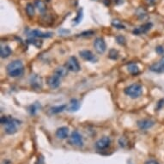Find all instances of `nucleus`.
Listing matches in <instances>:
<instances>
[{
  "mask_svg": "<svg viewBox=\"0 0 164 164\" xmlns=\"http://www.w3.org/2000/svg\"><path fill=\"white\" fill-rule=\"evenodd\" d=\"M163 107H164V99H161V100L158 102L157 107H156V110L159 111L160 109H162Z\"/></svg>",
  "mask_w": 164,
  "mask_h": 164,
  "instance_id": "obj_33",
  "label": "nucleus"
},
{
  "mask_svg": "<svg viewBox=\"0 0 164 164\" xmlns=\"http://www.w3.org/2000/svg\"><path fill=\"white\" fill-rule=\"evenodd\" d=\"M115 40L116 41H117V43H118L119 45H120V46H125L126 43V38L124 36H122V35H118V36H116Z\"/></svg>",
  "mask_w": 164,
  "mask_h": 164,
  "instance_id": "obj_27",
  "label": "nucleus"
},
{
  "mask_svg": "<svg viewBox=\"0 0 164 164\" xmlns=\"http://www.w3.org/2000/svg\"><path fill=\"white\" fill-rule=\"evenodd\" d=\"M79 55L84 60L90 61V62H92V63H96V60H97V58L90 50H82V51L79 52Z\"/></svg>",
  "mask_w": 164,
  "mask_h": 164,
  "instance_id": "obj_7",
  "label": "nucleus"
},
{
  "mask_svg": "<svg viewBox=\"0 0 164 164\" xmlns=\"http://www.w3.org/2000/svg\"><path fill=\"white\" fill-rule=\"evenodd\" d=\"M144 164H159V162L156 160H148Z\"/></svg>",
  "mask_w": 164,
  "mask_h": 164,
  "instance_id": "obj_36",
  "label": "nucleus"
},
{
  "mask_svg": "<svg viewBox=\"0 0 164 164\" xmlns=\"http://www.w3.org/2000/svg\"><path fill=\"white\" fill-rule=\"evenodd\" d=\"M35 5L37 7V9L41 13H44L47 10V6L45 2H43L42 0H35Z\"/></svg>",
  "mask_w": 164,
  "mask_h": 164,
  "instance_id": "obj_20",
  "label": "nucleus"
},
{
  "mask_svg": "<svg viewBox=\"0 0 164 164\" xmlns=\"http://www.w3.org/2000/svg\"><path fill=\"white\" fill-rule=\"evenodd\" d=\"M110 144H111V139L109 137H103L102 138L98 140L96 143V147L99 150H102L108 148Z\"/></svg>",
  "mask_w": 164,
  "mask_h": 164,
  "instance_id": "obj_9",
  "label": "nucleus"
},
{
  "mask_svg": "<svg viewBox=\"0 0 164 164\" xmlns=\"http://www.w3.org/2000/svg\"><path fill=\"white\" fill-rule=\"evenodd\" d=\"M151 28H152L151 23H147L141 25L140 27L135 29L133 30V34L135 35H140L145 34V33H147L149 30H150Z\"/></svg>",
  "mask_w": 164,
  "mask_h": 164,
  "instance_id": "obj_13",
  "label": "nucleus"
},
{
  "mask_svg": "<svg viewBox=\"0 0 164 164\" xmlns=\"http://www.w3.org/2000/svg\"><path fill=\"white\" fill-rule=\"evenodd\" d=\"M68 71L69 70L67 69L66 66H59L58 67V68H56L54 74L57 75V76H59L60 78H62V77H65L66 76Z\"/></svg>",
  "mask_w": 164,
  "mask_h": 164,
  "instance_id": "obj_17",
  "label": "nucleus"
},
{
  "mask_svg": "<svg viewBox=\"0 0 164 164\" xmlns=\"http://www.w3.org/2000/svg\"><path fill=\"white\" fill-rule=\"evenodd\" d=\"M11 54V49L10 48V47L5 46V47H1V49H0V55H1V58L5 59V58H8Z\"/></svg>",
  "mask_w": 164,
  "mask_h": 164,
  "instance_id": "obj_19",
  "label": "nucleus"
},
{
  "mask_svg": "<svg viewBox=\"0 0 164 164\" xmlns=\"http://www.w3.org/2000/svg\"><path fill=\"white\" fill-rule=\"evenodd\" d=\"M65 66L67 67V69L69 71H73V72H78L81 70V66H80L78 60L77 59L76 57H70L69 59L67 60Z\"/></svg>",
  "mask_w": 164,
  "mask_h": 164,
  "instance_id": "obj_4",
  "label": "nucleus"
},
{
  "mask_svg": "<svg viewBox=\"0 0 164 164\" xmlns=\"http://www.w3.org/2000/svg\"><path fill=\"white\" fill-rule=\"evenodd\" d=\"M95 34V32L94 31H85V32H83L82 34H80L81 35V36H90L92 35H94Z\"/></svg>",
  "mask_w": 164,
  "mask_h": 164,
  "instance_id": "obj_34",
  "label": "nucleus"
},
{
  "mask_svg": "<svg viewBox=\"0 0 164 164\" xmlns=\"http://www.w3.org/2000/svg\"><path fill=\"white\" fill-rule=\"evenodd\" d=\"M108 57H109V59H114V60L117 59L119 58V53H118V51L115 50V49H111L109 52V55H108Z\"/></svg>",
  "mask_w": 164,
  "mask_h": 164,
  "instance_id": "obj_25",
  "label": "nucleus"
},
{
  "mask_svg": "<svg viewBox=\"0 0 164 164\" xmlns=\"http://www.w3.org/2000/svg\"><path fill=\"white\" fill-rule=\"evenodd\" d=\"M3 164H11V162L10 161H8V160H5V161H4Z\"/></svg>",
  "mask_w": 164,
  "mask_h": 164,
  "instance_id": "obj_39",
  "label": "nucleus"
},
{
  "mask_svg": "<svg viewBox=\"0 0 164 164\" xmlns=\"http://www.w3.org/2000/svg\"><path fill=\"white\" fill-rule=\"evenodd\" d=\"M28 41H29V43H31V44H33V45H35V46L37 47H40L41 46V42H40V41H37V40L30 39V40H29Z\"/></svg>",
  "mask_w": 164,
  "mask_h": 164,
  "instance_id": "obj_31",
  "label": "nucleus"
},
{
  "mask_svg": "<svg viewBox=\"0 0 164 164\" xmlns=\"http://www.w3.org/2000/svg\"><path fill=\"white\" fill-rule=\"evenodd\" d=\"M119 144H120V145L121 146L122 148H125L126 146L127 145V140L126 138H124V137H122L120 138L119 140Z\"/></svg>",
  "mask_w": 164,
  "mask_h": 164,
  "instance_id": "obj_28",
  "label": "nucleus"
},
{
  "mask_svg": "<svg viewBox=\"0 0 164 164\" xmlns=\"http://www.w3.org/2000/svg\"><path fill=\"white\" fill-rule=\"evenodd\" d=\"M26 12L28 14L29 17H33L35 15V6L33 4L29 3L26 5Z\"/></svg>",
  "mask_w": 164,
  "mask_h": 164,
  "instance_id": "obj_23",
  "label": "nucleus"
},
{
  "mask_svg": "<svg viewBox=\"0 0 164 164\" xmlns=\"http://www.w3.org/2000/svg\"><path fill=\"white\" fill-rule=\"evenodd\" d=\"M140 11H141L140 13L138 12V11H137V15L138 16V17H139L140 19H144V17L147 16L145 11H144V10H143V9H140Z\"/></svg>",
  "mask_w": 164,
  "mask_h": 164,
  "instance_id": "obj_30",
  "label": "nucleus"
},
{
  "mask_svg": "<svg viewBox=\"0 0 164 164\" xmlns=\"http://www.w3.org/2000/svg\"><path fill=\"white\" fill-rule=\"evenodd\" d=\"M137 125L141 130H148L155 125V121L150 119H144V120H138Z\"/></svg>",
  "mask_w": 164,
  "mask_h": 164,
  "instance_id": "obj_11",
  "label": "nucleus"
},
{
  "mask_svg": "<svg viewBox=\"0 0 164 164\" xmlns=\"http://www.w3.org/2000/svg\"><path fill=\"white\" fill-rule=\"evenodd\" d=\"M114 4L117 5H120L122 4H124L125 0H114Z\"/></svg>",
  "mask_w": 164,
  "mask_h": 164,
  "instance_id": "obj_37",
  "label": "nucleus"
},
{
  "mask_svg": "<svg viewBox=\"0 0 164 164\" xmlns=\"http://www.w3.org/2000/svg\"><path fill=\"white\" fill-rule=\"evenodd\" d=\"M69 134V129L66 126L59 127L56 131V137L59 139H65Z\"/></svg>",
  "mask_w": 164,
  "mask_h": 164,
  "instance_id": "obj_15",
  "label": "nucleus"
},
{
  "mask_svg": "<svg viewBox=\"0 0 164 164\" xmlns=\"http://www.w3.org/2000/svg\"><path fill=\"white\" fill-rule=\"evenodd\" d=\"M6 71L10 77H17L23 75V71H24V67H23L22 61L14 60L7 65Z\"/></svg>",
  "mask_w": 164,
  "mask_h": 164,
  "instance_id": "obj_1",
  "label": "nucleus"
},
{
  "mask_svg": "<svg viewBox=\"0 0 164 164\" xmlns=\"http://www.w3.org/2000/svg\"><path fill=\"white\" fill-rule=\"evenodd\" d=\"M40 108H41V104L39 103V102H35V103H33L29 107V113H30L32 115H34V114H36L37 111L40 109Z\"/></svg>",
  "mask_w": 164,
  "mask_h": 164,
  "instance_id": "obj_22",
  "label": "nucleus"
},
{
  "mask_svg": "<svg viewBox=\"0 0 164 164\" xmlns=\"http://www.w3.org/2000/svg\"><path fill=\"white\" fill-rule=\"evenodd\" d=\"M70 143L72 145L76 146H82L83 145V138L82 135L79 133L77 131H74L71 135L70 138Z\"/></svg>",
  "mask_w": 164,
  "mask_h": 164,
  "instance_id": "obj_8",
  "label": "nucleus"
},
{
  "mask_svg": "<svg viewBox=\"0 0 164 164\" xmlns=\"http://www.w3.org/2000/svg\"><path fill=\"white\" fill-rule=\"evenodd\" d=\"M29 35L33 37H38V38H50L53 36V33H51V32L43 33L41 31L37 30V29H34L31 31Z\"/></svg>",
  "mask_w": 164,
  "mask_h": 164,
  "instance_id": "obj_16",
  "label": "nucleus"
},
{
  "mask_svg": "<svg viewBox=\"0 0 164 164\" xmlns=\"http://www.w3.org/2000/svg\"><path fill=\"white\" fill-rule=\"evenodd\" d=\"M20 125H21V121L20 120H17V119L11 118L10 121L8 122L6 125H5V131L9 135L15 134L17 132V127Z\"/></svg>",
  "mask_w": 164,
  "mask_h": 164,
  "instance_id": "obj_3",
  "label": "nucleus"
},
{
  "mask_svg": "<svg viewBox=\"0 0 164 164\" xmlns=\"http://www.w3.org/2000/svg\"><path fill=\"white\" fill-rule=\"evenodd\" d=\"M66 108L67 105H60V106H56V107L51 108L50 111H51L52 114H59L61 112H63Z\"/></svg>",
  "mask_w": 164,
  "mask_h": 164,
  "instance_id": "obj_21",
  "label": "nucleus"
},
{
  "mask_svg": "<svg viewBox=\"0 0 164 164\" xmlns=\"http://www.w3.org/2000/svg\"><path fill=\"white\" fill-rule=\"evenodd\" d=\"M61 78L57 75H52L47 78V84L51 89H57L60 85Z\"/></svg>",
  "mask_w": 164,
  "mask_h": 164,
  "instance_id": "obj_10",
  "label": "nucleus"
},
{
  "mask_svg": "<svg viewBox=\"0 0 164 164\" xmlns=\"http://www.w3.org/2000/svg\"><path fill=\"white\" fill-rule=\"evenodd\" d=\"M82 18H83V10L80 9L78 11V13H77V17L73 20V21H74V25L79 24V23H81V21H82Z\"/></svg>",
  "mask_w": 164,
  "mask_h": 164,
  "instance_id": "obj_24",
  "label": "nucleus"
},
{
  "mask_svg": "<svg viewBox=\"0 0 164 164\" xmlns=\"http://www.w3.org/2000/svg\"><path fill=\"white\" fill-rule=\"evenodd\" d=\"M35 164H45V162H44V157H43L42 156H38Z\"/></svg>",
  "mask_w": 164,
  "mask_h": 164,
  "instance_id": "obj_35",
  "label": "nucleus"
},
{
  "mask_svg": "<svg viewBox=\"0 0 164 164\" xmlns=\"http://www.w3.org/2000/svg\"><path fill=\"white\" fill-rule=\"evenodd\" d=\"M112 25H113L114 27L117 28V29H126V27L122 24V23H120L119 20H114V21L112 22Z\"/></svg>",
  "mask_w": 164,
  "mask_h": 164,
  "instance_id": "obj_26",
  "label": "nucleus"
},
{
  "mask_svg": "<svg viewBox=\"0 0 164 164\" xmlns=\"http://www.w3.org/2000/svg\"><path fill=\"white\" fill-rule=\"evenodd\" d=\"M29 82H30L31 87L35 89V90H40V89L42 88V79L39 75H36V74L31 75Z\"/></svg>",
  "mask_w": 164,
  "mask_h": 164,
  "instance_id": "obj_6",
  "label": "nucleus"
},
{
  "mask_svg": "<svg viewBox=\"0 0 164 164\" xmlns=\"http://www.w3.org/2000/svg\"><path fill=\"white\" fill-rule=\"evenodd\" d=\"M94 47L99 54H102L107 50V44L102 38H96L94 41Z\"/></svg>",
  "mask_w": 164,
  "mask_h": 164,
  "instance_id": "obj_5",
  "label": "nucleus"
},
{
  "mask_svg": "<svg viewBox=\"0 0 164 164\" xmlns=\"http://www.w3.org/2000/svg\"><path fill=\"white\" fill-rule=\"evenodd\" d=\"M80 107H81V104H80V102H79L78 100H77V99L73 98V99L71 100L70 103H69V105H68L67 109H68L69 112L73 113V112H77V110H79Z\"/></svg>",
  "mask_w": 164,
  "mask_h": 164,
  "instance_id": "obj_14",
  "label": "nucleus"
},
{
  "mask_svg": "<svg viewBox=\"0 0 164 164\" xmlns=\"http://www.w3.org/2000/svg\"><path fill=\"white\" fill-rule=\"evenodd\" d=\"M124 91H125V94L129 97L136 99L139 97L143 94V86L139 84H133L126 87Z\"/></svg>",
  "mask_w": 164,
  "mask_h": 164,
  "instance_id": "obj_2",
  "label": "nucleus"
},
{
  "mask_svg": "<svg viewBox=\"0 0 164 164\" xmlns=\"http://www.w3.org/2000/svg\"><path fill=\"white\" fill-rule=\"evenodd\" d=\"M150 70L156 73H163L164 72V56L158 61L157 63L153 64L150 67Z\"/></svg>",
  "mask_w": 164,
  "mask_h": 164,
  "instance_id": "obj_12",
  "label": "nucleus"
},
{
  "mask_svg": "<svg viewBox=\"0 0 164 164\" xmlns=\"http://www.w3.org/2000/svg\"><path fill=\"white\" fill-rule=\"evenodd\" d=\"M10 120H11V118L8 117V116H2L1 119H0V122H1V124L3 126H5V125H6L7 123L10 121Z\"/></svg>",
  "mask_w": 164,
  "mask_h": 164,
  "instance_id": "obj_29",
  "label": "nucleus"
},
{
  "mask_svg": "<svg viewBox=\"0 0 164 164\" xmlns=\"http://www.w3.org/2000/svg\"><path fill=\"white\" fill-rule=\"evenodd\" d=\"M127 71H129V73H131L132 75H138L139 73V68L138 66L134 64V63H131V64H128L127 65Z\"/></svg>",
  "mask_w": 164,
  "mask_h": 164,
  "instance_id": "obj_18",
  "label": "nucleus"
},
{
  "mask_svg": "<svg viewBox=\"0 0 164 164\" xmlns=\"http://www.w3.org/2000/svg\"><path fill=\"white\" fill-rule=\"evenodd\" d=\"M146 3H147L148 5H153V4L155 3V0H146Z\"/></svg>",
  "mask_w": 164,
  "mask_h": 164,
  "instance_id": "obj_38",
  "label": "nucleus"
},
{
  "mask_svg": "<svg viewBox=\"0 0 164 164\" xmlns=\"http://www.w3.org/2000/svg\"><path fill=\"white\" fill-rule=\"evenodd\" d=\"M156 53H158L159 55H162L164 54V47H162V46H158L156 47Z\"/></svg>",
  "mask_w": 164,
  "mask_h": 164,
  "instance_id": "obj_32",
  "label": "nucleus"
}]
</instances>
